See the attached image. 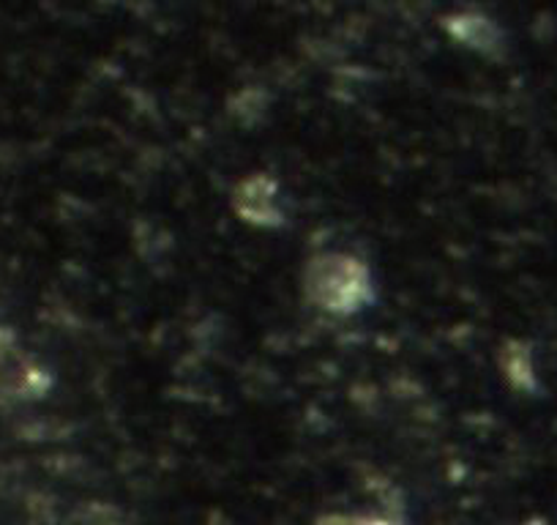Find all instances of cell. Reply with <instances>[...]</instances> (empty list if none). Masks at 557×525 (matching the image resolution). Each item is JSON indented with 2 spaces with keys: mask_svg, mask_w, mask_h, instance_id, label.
Masks as SVG:
<instances>
[]
</instances>
